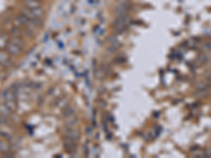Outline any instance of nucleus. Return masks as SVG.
<instances>
[{
  "label": "nucleus",
  "instance_id": "nucleus-1",
  "mask_svg": "<svg viewBox=\"0 0 211 158\" xmlns=\"http://www.w3.org/2000/svg\"><path fill=\"white\" fill-rule=\"evenodd\" d=\"M22 46H23V41L19 36H12L10 40L7 43V52L12 56H17L22 51Z\"/></svg>",
  "mask_w": 211,
  "mask_h": 158
},
{
  "label": "nucleus",
  "instance_id": "nucleus-2",
  "mask_svg": "<svg viewBox=\"0 0 211 158\" xmlns=\"http://www.w3.org/2000/svg\"><path fill=\"white\" fill-rule=\"evenodd\" d=\"M4 99V103L10 108L11 110L14 111L16 108V91L11 90V89H7L2 93Z\"/></svg>",
  "mask_w": 211,
  "mask_h": 158
},
{
  "label": "nucleus",
  "instance_id": "nucleus-3",
  "mask_svg": "<svg viewBox=\"0 0 211 158\" xmlns=\"http://www.w3.org/2000/svg\"><path fill=\"white\" fill-rule=\"evenodd\" d=\"M22 14L29 17L30 19H35V20H40L43 16V9L42 7H36V9H27L24 7L22 10Z\"/></svg>",
  "mask_w": 211,
  "mask_h": 158
},
{
  "label": "nucleus",
  "instance_id": "nucleus-4",
  "mask_svg": "<svg viewBox=\"0 0 211 158\" xmlns=\"http://www.w3.org/2000/svg\"><path fill=\"white\" fill-rule=\"evenodd\" d=\"M23 2L27 9H36L41 7L40 0H23Z\"/></svg>",
  "mask_w": 211,
  "mask_h": 158
},
{
  "label": "nucleus",
  "instance_id": "nucleus-5",
  "mask_svg": "<svg viewBox=\"0 0 211 158\" xmlns=\"http://www.w3.org/2000/svg\"><path fill=\"white\" fill-rule=\"evenodd\" d=\"M11 113H12V110H11L7 104L5 103L0 104V115H1L2 117H7Z\"/></svg>",
  "mask_w": 211,
  "mask_h": 158
},
{
  "label": "nucleus",
  "instance_id": "nucleus-6",
  "mask_svg": "<svg viewBox=\"0 0 211 158\" xmlns=\"http://www.w3.org/2000/svg\"><path fill=\"white\" fill-rule=\"evenodd\" d=\"M10 61V54L7 51H0V62L5 65Z\"/></svg>",
  "mask_w": 211,
  "mask_h": 158
},
{
  "label": "nucleus",
  "instance_id": "nucleus-7",
  "mask_svg": "<svg viewBox=\"0 0 211 158\" xmlns=\"http://www.w3.org/2000/svg\"><path fill=\"white\" fill-rule=\"evenodd\" d=\"M10 149V146L7 141L0 140V152H7Z\"/></svg>",
  "mask_w": 211,
  "mask_h": 158
},
{
  "label": "nucleus",
  "instance_id": "nucleus-8",
  "mask_svg": "<svg viewBox=\"0 0 211 158\" xmlns=\"http://www.w3.org/2000/svg\"><path fill=\"white\" fill-rule=\"evenodd\" d=\"M7 35H0V49H3L7 46Z\"/></svg>",
  "mask_w": 211,
  "mask_h": 158
},
{
  "label": "nucleus",
  "instance_id": "nucleus-9",
  "mask_svg": "<svg viewBox=\"0 0 211 158\" xmlns=\"http://www.w3.org/2000/svg\"><path fill=\"white\" fill-rule=\"evenodd\" d=\"M2 65H2V63L0 62V70H1V69H2Z\"/></svg>",
  "mask_w": 211,
  "mask_h": 158
}]
</instances>
